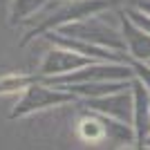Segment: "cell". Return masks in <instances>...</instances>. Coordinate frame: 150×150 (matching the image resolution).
<instances>
[{"instance_id": "6da1fadb", "label": "cell", "mask_w": 150, "mask_h": 150, "mask_svg": "<svg viewBox=\"0 0 150 150\" xmlns=\"http://www.w3.org/2000/svg\"><path fill=\"white\" fill-rule=\"evenodd\" d=\"M103 128H101L96 121H83L81 123V134H83V139H90V141H99L101 137H103Z\"/></svg>"}]
</instances>
